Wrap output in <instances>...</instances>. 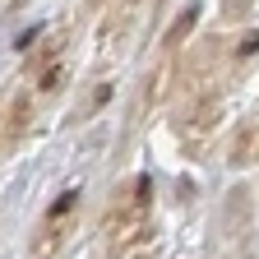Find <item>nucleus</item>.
<instances>
[{"label": "nucleus", "instance_id": "1", "mask_svg": "<svg viewBox=\"0 0 259 259\" xmlns=\"http://www.w3.org/2000/svg\"><path fill=\"white\" fill-rule=\"evenodd\" d=\"M148 194H153L148 176H135L130 190L116 194V204L107 213V232H111V245L116 250H125V245H135L139 236H148V208H153Z\"/></svg>", "mask_w": 259, "mask_h": 259}, {"label": "nucleus", "instance_id": "2", "mask_svg": "<svg viewBox=\"0 0 259 259\" xmlns=\"http://www.w3.org/2000/svg\"><path fill=\"white\" fill-rule=\"evenodd\" d=\"M74 213H79V190H65L51 199V208L42 213V227H37V236H32V259H56L65 236H70V227H74Z\"/></svg>", "mask_w": 259, "mask_h": 259}, {"label": "nucleus", "instance_id": "3", "mask_svg": "<svg viewBox=\"0 0 259 259\" xmlns=\"http://www.w3.org/2000/svg\"><path fill=\"white\" fill-rule=\"evenodd\" d=\"M32 74H37V93H60L70 83V42H65V32L42 47V56L32 60Z\"/></svg>", "mask_w": 259, "mask_h": 259}, {"label": "nucleus", "instance_id": "5", "mask_svg": "<svg viewBox=\"0 0 259 259\" xmlns=\"http://www.w3.org/2000/svg\"><path fill=\"white\" fill-rule=\"evenodd\" d=\"M194 23H199V5H185V10L176 14V23L167 28V37H162V51H167V56H176V51L185 47V37L194 32Z\"/></svg>", "mask_w": 259, "mask_h": 259}, {"label": "nucleus", "instance_id": "6", "mask_svg": "<svg viewBox=\"0 0 259 259\" xmlns=\"http://www.w3.org/2000/svg\"><path fill=\"white\" fill-rule=\"evenodd\" d=\"M139 10V0H107V23L116 28V23H125L130 14Z\"/></svg>", "mask_w": 259, "mask_h": 259}, {"label": "nucleus", "instance_id": "7", "mask_svg": "<svg viewBox=\"0 0 259 259\" xmlns=\"http://www.w3.org/2000/svg\"><path fill=\"white\" fill-rule=\"evenodd\" d=\"M5 144H10V139H5V120H0V148H5Z\"/></svg>", "mask_w": 259, "mask_h": 259}, {"label": "nucleus", "instance_id": "4", "mask_svg": "<svg viewBox=\"0 0 259 259\" xmlns=\"http://www.w3.org/2000/svg\"><path fill=\"white\" fill-rule=\"evenodd\" d=\"M227 157H232V167H254L259 162V116L236 125L232 144H227Z\"/></svg>", "mask_w": 259, "mask_h": 259}]
</instances>
